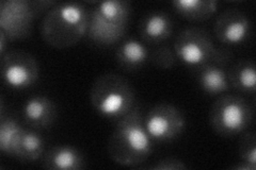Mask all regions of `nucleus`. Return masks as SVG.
I'll return each instance as SVG.
<instances>
[{"label": "nucleus", "instance_id": "7ed1b4c3", "mask_svg": "<svg viewBox=\"0 0 256 170\" xmlns=\"http://www.w3.org/2000/svg\"><path fill=\"white\" fill-rule=\"evenodd\" d=\"M90 100L98 114L118 121L134 108L136 95L125 78L116 74H105L95 80Z\"/></svg>", "mask_w": 256, "mask_h": 170}, {"label": "nucleus", "instance_id": "9d476101", "mask_svg": "<svg viewBox=\"0 0 256 170\" xmlns=\"http://www.w3.org/2000/svg\"><path fill=\"white\" fill-rule=\"evenodd\" d=\"M251 21L248 16L237 9L223 11L214 22V35L220 43L235 46L244 43L251 34Z\"/></svg>", "mask_w": 256, "mask_h": 170}, {"label": "nucleus", "instance_id": "412c9836", "mask_svg": "<svg viewBox=\"0 0 256 170\" xmlns=\"http://www.w3.org/2000/svg\"><path fill=\"white\" fill-rule=\"evenodd\" d=\"M148 60H150L152 64L157 68L169 69L175 65L178 58H176L174 50H172L170 47L162 46L150 53Z\"/></svg>", "mask_w": 256, "mask_h": 170}, {"label": "nucleus", "instance_id": "dca6fc26", "mask_svg": "<svg viewBox=\"0 0 256 170\" xmlns=\"http://www.w3.org/2000/svg\"><path fill=\"white\" fill-rule=\"evenodd\" d=\"M230 86L242 94H253L256 88L255 63L242 60L234 64L228 72Z\"/></svg>", "mask_w": 256, "mask_h": 170}, {"label": "nucleus", "instance_id": "0eeeda50", "mask_svg": "<svg viewBox=\"0 0 256 170\" xmlns=\"http://www.w3.org/2000/svg\"><path fill=\"white\" fill-rule=\"evenodd\" d=\"M144 126L156 142H171L182 134L186 127L182 113L173 104L159 103L152 108L144 117Z\"/></svg>", "mask_w": 256, "mask_h": 170}, {"label": "nucleus", "instance_id": "20e7f679", "mask_svg": "<svg viewBox=\"0 0 256 170\" xmlns=\"http://www.w3.org/2000/svg\"><path fill=\"white\" fill-rule=\"evenodd\" d=\"M132 5L125 0L98 3L90 12L86 36L100 46H111L121 40L130 18Z\"/></svg>", "mask_w": 256, "mask_h": 170}, {"label": "nucleus", "instance_id": "1a4fd4ad", "mask_svg": "<svg viewBox=\"0 0 256 170\" xmlns=\"http://www.w3.org/2000/svg\"><path fill=\"white\" fill-rule=\"evenodd\" d=\"M2 76L4 82L13 90H26L38 79V62L26 51H8L2 56Z\"/></svg>", "mask_w": 256, "mask_h": 170}, {"label": "nucleus", "instance_id": "ddd939ff", "mask_svg": "<svg viewBox=\"0 0 256 170\" xmlns=\"http://www.w3.org/2000/svg\"><path fill=\"white\" fill-rule=\"evenodd\" d=\"M173 27V20L169 14L162 11L150 12L142 17L139 33L144 43L159 44L172 35Z\"/></svg>", "mask_w": 256, "mask_h": 170}, {"label": "nucleus", "instance_id": "6e6552de", "mask_svg": "<svg viewBox=\"0 0 256 170\" xmlns=\"http://www.w3.org/2000/svg\"><path fill=\"white\" fill-rule=\"evenodd\" d=\"M36 16L32 1L4 0L0 2V31L9 40L26 38Z\"/></svg>", "mask_w": 256, "mask_h": 170}, {"label": "nucleus", "instance_id": "9b49d317", "mask_svg": "<svg viewBox=\"0 0 256 170\" xmlns=\"http://www.w3.org/2000/svg\"><path fill=\"white\" fill-rule=\"evenodd\" d=\"M232 58L228 50L219 58L203 64L198 68V82L202 91L210 96H217L228 91V72L224 69Z\"/></svg>", "mask_w": 256, "mask_h": 170}, {"label": "nucleus", "instance_id": "5701e85b", "mask_svg": "<svg viewBox=\"0 0 256 170\" xmlns=\"http://www.w3.org/2000/svg\"><path fill=\"white\" fill-rule=\"evenodd\" d=\"M6 42H9V39H8L4 32L0 31V54H2V56L6 53Z\"/></svg>", "mask_w": 256, "mask_h": 170}, {"label": "nucleus", "instance_id": "aec40b11", "mask_svg": "<svg viewBox=\"0 0 256 170\" xmlns=\"http://www.w3.org/2000/svg\"><path fill=\"white\" fill-rule=\"evenodd\" d=\"M239 156L242 163L256 169V135L253 132L246 133L239 146Z\"/></svg>", "mask_w": 256, "mask_h": 170}, {"label": "nucleus", "instance_id": "6ab92c4d", "mask_svg": "<svg viewBox=\"0 0 256 170\" xmlns=\"http://www.w3.org/2000/svg\"><path fill=\"white\" fill-rule=\"evenodd\" d=\"M45 143L43 137L34 130L24 129L16 159L22 162H36L43 157Z\"/></svg>", "mask_w": 256, "mask_h": 170}, {"label": "nucleus", "instance_id": "2eb2a0df", "mask_svg": "<svg viewBox=\"0 0 256 170\" xmlns=\"http://www.w3.org/2000/svg\"><path fill=\"white\" fill-rule=\"evenodd\" d=\"M148 59L150 52L146 46L136 38L123 40L116 51L118 65L126 71H134L142 68Z\"/></svg>", "mask_w": 256, "mask_h": 170}, {"label": "nucleus", "instance_id": "f03ea898", "mask_svg": "<svg viewBox=\"0 0 256 170\" xmlns=\"http://www.w3.org/2000/svg\"><path fill=\"white\" fill-rule=\"evenodd\" d=\"M90 12L79 2L56 3L46 12L41 34L45 42L58 49L76 45L86 35Z\"/></svg>", "mask_w": 256, "mask_h": 170}, {"label": "nucleus", "instance_id": "4be33fe9", "mask_svg": "<svg viewBox=\"0 0 256 170\" xmlns=\"http://www.w3.org/2000/svg\"><path fill=\"white\" fill-rule=\"evenodd\" d=\"M150 168L153 170H184L187 169V165L180 159L164 158L159 160L155 165Z\"/></svg>", "mask_w": 256, "mask_h": 170}, {"label": "nucleus", "instance_id": "423d86ee", "mask_svg": "<svg viewBox=\"0 0 256 170\" xmlns=\"http://www.w3.org/2000/svg\"><path fill=\"white\" fill-rule=\"evenodd\" d=\"M176 58L190 67L202 66L203 64L219 58L228 49L216 47L210 34L202 28L182 30L174 43Z\"/></svg>", "mask_w": 256, "mask_h": 170}, {"label": "nucleus", "instance_id": "a211bd4d", "mask_svg": "<svg viewBox=\"0 0 256 170\" xmlns=\"http://www.w3.org/2000/svg\"><path fill=\"white\" fill-rule=\"evenodd\" d=\"M24 128L14 118L2 116L0 119V150L8 157L16 158Z\"/></svg>", "mask_w": 256, "mask_h": 170}, {"label": "nucleus", "instance_id": "f3484780", "mask_svg": "<svg viewBox=\"0 0 256 170\" xmlns=\"http://www.w3.org/2000/svg\"><path fill=\"white\" fill-rule=\"evenodd\" d=\"M172 5L182 17L203 21L210 19L217 12L219 4L214 0H175Z\"/></svg>", "mask_w": 256, "mask_h": 170}, {"label": "nucleus", "instance_id": "f257e3e1", "mask_svg": "<svg viewBox=\"0 0 256 170\" xmlns=\"http://www.w3.org/2000/svg\"><path fill=\"white\" fill-rule=\"evenodd\" d=\"M144 117L139 108L134 107L128 114L116 121L111 134L108 153L114 163L122 166H138L143 164L153 150Z\"/></svg>", "mask_w": 256, "mask_h": 170}, {"label": "nucleus", "instance_id": "4468645a", "mask_svg": "<svg viewBox=\"0 0 256 170\" xmlns=\"http://www.w3.org/2000/svg\"><path fill=\"white\" fill-rule=\"evenodd\" d=\"M86 167L84 153L72 146H57L48 150L43 168L50 170H79Z\"/></svg>", "mask_w": 256, "mask_h": 170}, {"label": "nucleus", "instance_id": "39448f33", "mask_svg": "<svg viewBox=\"0 0 256 170\" xmlns=\"http://www.w3.org/2000/svg\"><path fill=\"white\" fill-rule=\"evenodd\" d=\"M253 109L244 98L224 95L214 103L210 121L214 130L226 137H233L246 131L252 123Z\"/></svg>", "mask_w": 256, "mask_h": 170}, {"label": "nucleus", "instance_id": "f8f14e48", "mask_svg": "<svg viewBox=\"0 0 256 170\" xmlns=\"http://www.w3.org/2000/svg\"><path fill=\"white\" fill-rule=\"evenodd\" d=\"M22 119L26 125L42 130L50 128L57 120L58 110L54 102L46 96H34L29 98L22 107Z\"/></svg>", "mask_w": 256, "mask_h": 170}]
</instances>
